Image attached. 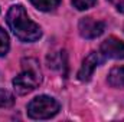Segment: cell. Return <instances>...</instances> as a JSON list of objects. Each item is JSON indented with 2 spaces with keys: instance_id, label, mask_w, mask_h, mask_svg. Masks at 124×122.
I'll list each match as a JSON object with an SVG mask.
<instances>
[{
  "instance_id": "1",
  "label": "cell",
  "mask_w": 124,
  "mask_h": 122,
  "mask_svg": "<svg viewBox=\"0 0 124 122\" xmlns=\"http://www.w3.org/2000/svg\"><path fill=\"white\" fill-rule=\"evenodd\" d=\"M6 22L13 34L25 43H32L40 39L42 30L39 25H36L31 17L28 16L25 7L22 4H13L7 14H6Z\"/></svg>"
},
{
  "instance_id": "2",
  "label": "cell",
  "mask_w": 124,
  "mask_h": 122,
  "mask_svg": "<svg viewBox=\"0 0 124 122\" xmlns=\"http://www.w3.org/2000/svg\"><path fill=\"white\" fill-rule=\"evenodd\" d=\"M22 63H23V70L13 79V88L16 93L26 95L35 91L40 85L42 73L38 62L35 59H25Z\"/></svg>"
},
{
  "instance_id": "3",
  "label": "cell",
  "mask_w": 124,
  "mask_h": 122,
  "mask_svg": "<svg viewBox=\"0 0 124 122\" xmlns=\"http://www.w3.org/2000/svg\"><path fill=\"white\" fill-rule=\"evenodd\" d=\"M61 109L59 102L48 95L33 98L28 103V115L32 119H49L55 116Z\"/></svg>"
},
{
  "instance_id": "4",
  "label": "cell",
  "mask_w": 124,
  "mask_h": 122,
  "mask_svg": "<svg viewBox=\"0 0 124 122\" xmlns=\"http://www.w3.org/2000/svg\"><path fill=\"white\" fill-rule=\"evenodd\" d=\"M78 30L79 34L84 39H95L101 36L105 30V23L101 20H95L93 17H82L78 23Z\"/></svg>"
},
{
  "instance_id": "5",
  "label": "cell",
  "mask_w": 124,
  "mask_h": 122,
  "mask_svg": "<svg viewBox=\"0 0 124 122\" xmlns=\"http://www.w3.org/2000/svg\"><path fill=\"white\" fill-rule=\"evenodd\" d=\"M100 53L104 59H124V42L117 37H108L101 43Z\"/></svg>"
},
{
  "instance_id": "6",
  "label": "cell",
  "mask_w": 124,
  "mask_h": 122,
  "mask_svg": "<svg viewBox=\"0 0 124 122\" xmlns=\"http://www.w3.org/2000/svg\"><path fill=\"white\" fill-rule=\"evenodd\" d=\"M104 61L102 55L100 52H91L82 62L79 70H78V79L81 82H88L93 76L94 70L97 69V66H100Z\"/></svg>"
},
{
  "instance_id": "7",
  "label": "cell",
  "mask_w": 124,
  "mask_h": 122,
  "mask_svg": "<svg viewBox=\"0 0 124 122\" xmlns=\"http://www.w3.org/2000/svg\"><path fill=\"white\" fill-rule=\"evenodd\" d=\"M108 83L113 88H121L124 89V66L113 68L108 73Z\"/></svg>"
},
{
  "instance_id": "8",
  "label": "cell",
  "mask_w": 124,
  "mask_h": 122,
  "mask_svg": "<svg viewBox=\"0 0 124 122\" xmlns=\"http://www.w3.org/2000/svg\"><path fill=\"white\" fill-rule=\"evenodd\" d=\"M62 0H31V3L40 12H51L55 10Z\"/></svg>"
},
{
  "instance_id": "9",
  "label": "cell",
  "mask_w": 124,
  "mask_h": 122,
  "mask_svg": "<svg viewBox=\"0 0 124 122\" xmlns=\"http://www.w3.org/2000/svg\"><path fill=\"white\" fill-rule=\"evenodd\" d=\"M15 103V96L9 91L0 89V108H9Z\"/></svg>"
},
{
  "instance_id": "10",
  "label": "cell",
  "mask_w": 124,
  "mask_h": 122,
  "mask_svg": "<svg viewBox=\"0 0 124 122\" xmlns=\"http://www.w3.org/2000/svg\"><path fill=\"white\" fill-rule=\"evenodd\" d=\"M9 47H10L9 36H7L6 32L0 27V56H4V55L9 52Z\"/></svg>"
},
{
  "instance_id": "11",
  "label": "cell",
  "mask_w": 124,
  "mask_h": 122,
  "mask_svg": "<svg viewBox=\"0 0 124 122\" xmlns=\"http://www.w3.org/2000/svg\"><path fill=\"white\" fill-rule=\"evenodd\" d=\"M77 10H88L97 4V0H71Z\"/></svg>"
},
{
  "instance_id": "12",
  "label": "cell",
  "mask_w": 124,
  "mask_h": 122,
  "mask_svg": "<svg viewBox=\"0 0 124 122\" xmlns=\"http://www.w3.org/2000/svg\"><path fill=\"white\" fill-rule=\"evenodd\" d=\"M118 12H121V13H124V0H108Z\"/></svg>"
}]
</instances>
